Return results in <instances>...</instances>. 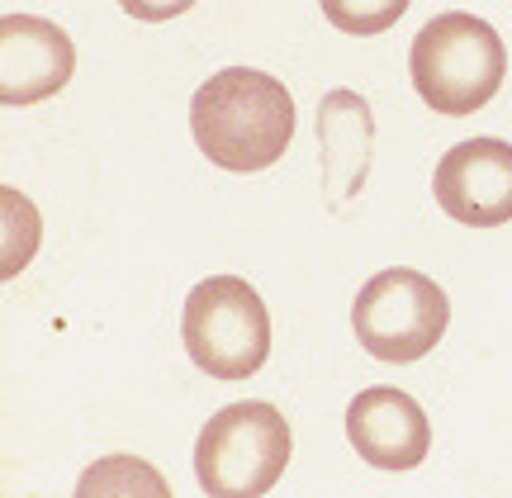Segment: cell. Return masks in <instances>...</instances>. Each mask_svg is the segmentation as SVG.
Wrapping results in <instances>:
<instances>
[{"mask_svg": "<svg viewBox=\"0 0 512 498\" xmlns=\"http://www.w3.org/2000/svg\"><path fill=\"white\" fill-rule=\"evenodd\" d=\"M408 72L418 95L446 119H465V114L484 110L498 95L503 76H508V48L498 38L494 24L479 15L451 10L422 24L408 53Z\"/></svg>", "mask_w": 512, "mask_h": 498, "instance_id": "2", "label": "cell"}, {"mask_svg": "<svg viewBox=\"0 0 512 498\" xmlns=\"http://www.w3.org/2000/svg\"><path fill=\"white\" fill-rule=\"evenodd\" d=\"M181 337L214 380H247L271 356V314L242 276H209L185 299Z\"/></svg>", "mask_w": 512, "mask_h": 498, "instance_id": "4", "label": "cell"}, {"mask_svg": "<svg viewBox=\"0 0 512 498\" xmlns=\"http://www.w3.org/2000/svg\"><path fill=\"white\" fill-rule=\"evenodd\" d=\"M370 143H375V124H370V105L351 91H332L318 105V157H323V185L332 195V209L361 195L370 171Z\"/></svg>", "mask_w": 512, "mask_h": 498, "instance_id": "9", "label": "cell"}, {"mask_svg": "<svg viewBox=\"0 0 512 498\" xmlns=\"http://www.w3.org/2000/svg\"><path fill=\"white\" fill-rule=\"evenodd\" d=\"M446 323H451L446 290L408 266H389L380 276H370L351 309L356 342L389 366H408L427 356L446 337Z\"/></svg>", "mask_w": 512, "mask_h": 498, "instance_id": "5", "label": "cell"}, {"mask_svg": "<svg viewBox=\"0 0 512 498\" xmlns=\"http://www.w3.org/2000/svg\"><path fill=\"white\" fill-rule=\"evenodd\" d=\"M347 437L356 456L375 470H413L427 461L432 446V423L413 394L403 389H361L347 408Z\"/></svg>", "mask_w": 512, "mask_h": 498, "instance_id": "8", "label": "cell"}, {"mask_svg": "<svg viewBox=\"0 0 512 498\" xmlns=\"http://www.w3.org/2000/svg\"><path fill=\"white\" fill-rule=\"evenodd\" d=\"M403 10H408V0H323L328 24H337L342 34H356V38L394 29L403 19Z\"/></svg>", "mask_w": 512, "mask_h": 498, "instance_id": "10", "label": "cell"}, {"mask_svg": "<svg viewBox=\"0 0 512 498\" xmlns=\"http://www.w3.org/2000/svg\"><path fill=\"white\" fill-rule=\"evenodd\" d=\"M437 204L465 228H498L512 219V143L470 138L437 162Z\"/></svg>", "mask_w": 512, "mask_h": 498, "instance_id": "6", "label": "cell"}, {"mask_svg": "<svg viewBox=\"0 0 512 498\" xmlns=\"http://www.w3.org/2000/svg\"><path fill=\"white\" fill-rule=\"evenodd\" d=\"M290 465V423L275 404L242 399L219 408L195 442V475L214 498H256Z\"/></svg>", "mask_w": 512, "mask_h": 498, "instance_id": "3", "label": "cell"}, {"mask_svg": "<svg viewBox=\"0 0 512 498\" xmlns=\"http://www.w3.org/2000/svg\"><path fill=\"white\" fill-rule=\"evenodd\" d=\"M76 48L53 19L5 15L0 19V100L34 105L72 81Z\"/></svg>", "mask_w": 512, "mask_h": 498, "instance_id": "7", "label": "cell"}, {"mask_svg": "<svg viewBox=\"0 0 512 498\" xmlns=\"http://www.w3.org/2000/svg\"><path fill=\"white\" fill-rule=\"evenodd\" d=\"M119 5H124V15H133V19L162 24V19L185 15V10H190V5H200V0H119Z\"/></svg>", "mask_w": 512, "mask_h": 498, "instance_id": "11", "label": "cell"}, {"mask_svg": "<svg viewBox=\"0 0 512 498\" xmlns=\"http://www.w3.org/2000/svg\"><path fill=\"white\" fill-rule=\"evenodd\" d=\"M190 129L223 171H266L294 138V100L271 72L223 67L190 100Z\"/></svg>", "mask_w": 512, "mask_h": 498, "instance_id": "1", "label": "cell"}]
</instances>
